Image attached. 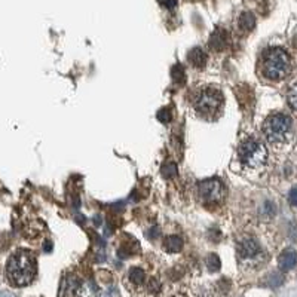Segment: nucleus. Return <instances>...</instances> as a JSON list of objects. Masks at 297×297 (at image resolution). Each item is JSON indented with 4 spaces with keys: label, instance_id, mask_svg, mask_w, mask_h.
<instances>
[{
    "label": "nucleus",
    "instance_id": "16",
    "mask_svg": "<svg viewBox=\"0 0 297 297\" xmlns=\"http://www.w3.org/2000/svg\"><path fill=\"white\" fill-rule=\"evenodd\" d=\"M207 266H208V269H210L211 272H217V271L220 269V266H222V262H220L219 256L211 254V256L208 257V260H207Z\"/></svg>",
    "mask_w": 297,
    "mask_h": 297
},
{
    "label": "nucleus",
    "instance_id": "9",
    "mask_svg": "<svg viewBox=\"0 0 297 297\" xmlns=\"http://www.w3.org/2000/svg\"><path fill=\"white\" fill-rule=\"evenodd\" d=\"M279 268H281V271H290V269H293L294 266H296L297 263V254L294 250H291V248H288V250H285V251H282L281 253V256H279Z\"/></svg>",
    "mask_w": 297,
    "mask_h": 297
},
{
    "label": "nucleus",
    "instance_id": "14",
    "mask_svg": "<svg viewBox=\"0 0 297 297\" xmlns=\"http://www.w3.org/2000/svg\"><path fill=\"white\" fill-rule=\"evenodd\" d=\"M128 276H129V281L132 284H135V285H141L144 282V279H146V273L140 268H132L129 271V273H128Z\"/></svg>",
    "mask_w": 297,
    "mask_h": 297
},
{
    "label": "nucleus",
    "instance_id": "2",
    "mask_svg": "<svg viewBox=\"0 0 297 297\" xmlns=\"http://www.w3.org/2000/svg\"><path fill=\"white\" fill-rule=\"evenodd\" d=\"M291 61L288 54L282 48H271L263 54L262 73L271 80H281L290 73Z\"/></svg>",
    "mask_w": 297,
    "mask_h": 297
},
{
    "label": "nucleus",
    "instance_id": "18",
    "mask_svg": "<svg viewBox=\"0 0 297 297\" xmlns=\"http://www.w3.org/2000/svg\"><path fill=\"white\" fill-rule=\"evenodd\" d=\"M158 118H159V121H161V122L168 124V122L171 121V113H170V110H168V109H164V110H161V112H159Z\"/></svg>",
    "mask_w": 297,
    "mask_h": 297
},
{
    "label": "nucleus",
    "instance_id": "1",
    "mask_svg": "<svg viewBox=\"0 0 297 297\" xmlns=\"http://www.w3.org/2000/svg\"><path fill=\"white\" fill-rule=\"evenodd\" d=\"M36 271H37L36 257L28 250L15 251L9 257L8 265H6L8 279L11 281L12 285H17V287L28 285L34 279Z\"/></svg>",
    "mask_w": 297,
    "mask_h": 297
},
{
    "label": "nucleus",
    "instance_id": "12",
    "mask_svg": "<svg viewBox=\"0 0 297 297\" xmlns=\"http://www.w3.org/2000/svg\"><path fill=\"white\" fill-rule=\"evenodd\" d=\"M164 247H165L167 251H170V253H177V251H180L183 248V239L180 236H177V235L168 236L164 241Z\"/></svg>",
    "mask_w": 297,
    "mask_h": 297
},
{
    "label": "nucleus",
    "instance_id": "24",
    "mask_svg": "<svg viewBox=\"0 0 297 297\" xmlns=\"http://www.w3.org/2000/svg\"><path fill=\"white\" fill-rule=\"evenodd\" d=\"M293 45H294V48H297V36L294 37V40H293Z\"/></svg>",
    "mask_w": 297,
    "mask_h": 297
},
{
    "label": "nucleus",
    "instance_id": "8",
    "mask_svg": "<svg viewBox=\"0 0 297 297\" xmlns=\"http://www.w3.org/2000/svg\"><path fill=\"white\" fill-rule=\"evenodd\" d=\"M79 288H80L79 279L74 278V276H67V278L63 281V284H61L60 297H74Z\"/></svg>",
    "mask_w": 297,
    "mask_h": 297
},
{
    "label": "nucleus",
    "instance_id": "13",
    "mask_svg": "<svg viewBox=\"0 0 297 297\" xmlns=\"http://www.w3.org/2000/svg\"><path fill=\"white\" fill-rule=\"evenodd\" d=\"M239 27L244 31H251L256 27V17L251 12H244L239 17Z\"/></svg>",
    "mask_w": 297,
    "mask_h": 297
},
{
    "label": "nucleus",
    "instance_id": "20",
    "mask_svg": "<svg viewBox=\"0 0 297 297\" xmlns=\"http://www.w3.org/2000/svg\"><path fill=\"white\" fill-rule=\"evenodd\" d=\"M288 202H290L291 207L297 208V187H293L290 190V193H288Z\"/></svg>",
    "mask_w": 297,
    "mask_h": 297
},
{
    "label": "nucleus",
    "instance_id": "17",
    "mask_svg": "<svg viewBox=\"0 0 297 297\" xmlns=\"http://www.w3.org/2000/svg\"><path fill=\"white\" fill-rule=\"evenodd\" d=\"M184 77H186V73H184V70H183V67L181 66H175L173 69V79L177 82V83H181L183 80H184Z\"/></svg>",
    "mask_w": 297,
    "mask_h": 297
},
{
    "label": "nucleus",
    "instance_id": "3",
    "mask_svg": "<svg viewBox=\"0 0 297 297\" xmlns=\"http://www.w3.org/2000/svg\"><path fill=\"white\" fill-rule=\"evenodd\" d=\"M238 158L245 168L257 170L266 164L268 150L260 140L256 137H248L238 147Z\"/></svg>",
    "mask_w": 297,
    "mask_h": 297
},
{
    "label": "nucleus",
    "instance_id": "21",
    "mask_svg": "<svg viewBox=\"0 0 297 297\" xmlns=\"http://www.w3.org/2000/svg\"><path fill=\"white\" fill-rule=\"evenodd\" d=\"M161 3H162L165 8H168V9H174V8L177 6V0H161Z\"/></svg>",
    "mask_w": 297,
    "mask_h": 297
},
{
    "label": "nucleus",
    "instance_id": "23",
    "mask_svg": "<svg viewBox=\"0 0 297 297\" xmlns=\"http://www.w3.org/2000/svg\"><path fill=\"white\" fill-rule=\"evenodd\" d=\"M0 297H15L12 293H9V291H2L0 293Z\"/></svg>",
    "mask_w": 297,
    "mask_h": 297
},
{
    "label": "nucleus",
    "instance_id": "10",
    "mask_svg": "<svg viewBox=\"0 0 297 297\" xmlns=\"http://www.w3.org/2000/svg\"><path fill=\"white\" fill-rule=\"evenodd\" d=\"M226 43H227V33L224 30H216L208 40V45L213 51L224 49Z\"/></svg>",
    "mask_w": 297,
    "mask_h": 297
},
{
    "label": "nucleus",
    "instance_id": "15",
    "mask_svg": "<svg viewBox=\"0 0 297 297\" xmlns=\"http://www.w3.org/2000/svg\"><path fill=\"white\" fill-rule=\"evenodd\" d=\"M287 101H288L290 107L297 112V82H294V83L288 88V92H287Z\"/></svg>",
    "mask_w": 297,
    "mask_h": 297
},
{
    "label": "nucleus",
    "instance_id": "6",
    "mask_svg": "<svg viewBox=\"0 0 297 297\" xmlns=\"http://www.w3.org/2000/svg\"><path fill=\"white\" fill-rule=\"evenodd\" d=\"M199 196L204 202L210 205L220 204L223 202V199L226 198V187L217 178L205 180L199 184Z\"/></svg>",
    "mask_w": 297,
    "mask_h": 297
},
{
    "label": "nucleus",
    "instance_id": "11",
    "mask_svg": "<svg viewBox=\"0 0 297 297\" xmlns=\"http://www.w3.org/2000/svg\"><path fill=\"white\" fill-rule=\"evenodd\" d=\"M189 63L193 67H196V69L205 67V64H207V55H205V52L202 49H199V48L192 49L189 52Z\"/></svg>",
    "mask_w": 297,
    "mask_h": 297
},
{
    "label": "nucleus",
    "instance_id": "22",
    "mask_svg": "<svg viewBox=\"0 0 297 297\" xmlns=\"http://www.w3.org/2000/svg\"><path fill=\"white\" fill-rule=\"evenodd\" d=\"M98 297H115V293L112 290H109V291H103Z\"/></svg>",
    "mask_w": 297,
    "mask_h": 297
},
{
    "label": "nucleus",
    "instance_id": "5",
    "mask_svg": "<svg viewBox=\"0 0 297 297\" xmlns=\"http://www.w3.org/2000/svg\"><path fill=\"white\" fill-rule=\"evenodd\" d=\"M291 119L287 115L275 113L271 115L263 124V134L272 144H281L288 140L291 134Z\"/></svg>",
    "mask_w": 297,
    "mask_h": 297
},
{
    "label": "nucleus",
    "instance_id": "7",
    "mask_svg": "<svg viewBox=\"0 0 297 297\" xmlns=\"http://www.w3.org/2000/svg\"><path fill=\"white\" fill-rule=\"evenodd\" d=\"M259 254H260V245L253 238H245L238 244V256L241 260L256 259Z\"/></svg>",
    "mask_w": 297,
    "mask_h": 297
},
{
    "label": "nucleus",
    "instance_id": "19",
    "mask_svg": "<svg viewBox=\"0 0 297 297\" xmlns=\"http://www.w3.org/2000/svg\"><path fill=\"white\" fill-rule=\"evenodd\" d=\"M162 173H164L165 177H174L175 173H177V168H175L174 164H167V165L162 168Z\"/></svg>",
    "mask_w": 297,
    "mask_h": 297
},
{
    "label": "nucleus",
    "instance_id": "4",
    "mask_svg": "<svg viewBox=\"0 0 297 297\" xmlns=\"http://www.w3.org/2000/svg\"><path fill=\"white\" fill-rule=\"evenodd\" d=\"M223 94L217 88L207 86L201 89L195 100V110L207 119L217 118L223 109Z\"/></svg>",
    "mask_w": 297,
    "mask_h": 297
}]
</instances>
